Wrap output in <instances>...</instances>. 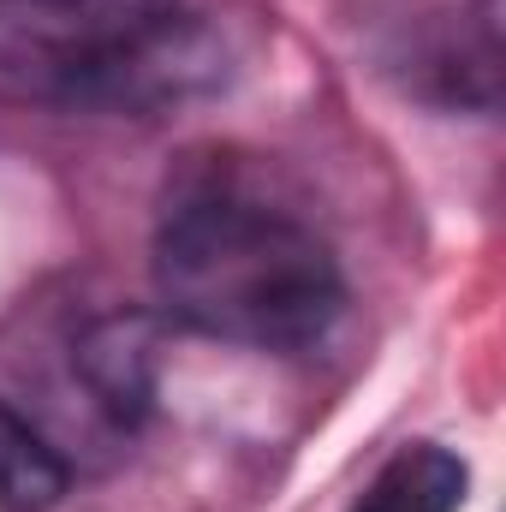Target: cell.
I'll use <instances>...</instances> for the list:
<instances>
[{
  "label": "cell",
  "mask_w": 506,
  "mask_h": 512,
  "mask_svg": "<svg viewBox=\"0 0 506 512\" xmlns=\"http://www.w3.org/2000/svg\"><path fill=\"white\" fill-rule=\"evenodd\" d=\"M72 471L48 435L0 399V512H48L66 495Z\"/></svg>",
  "instance_id": "cell-5"
},
{
  "label": "cell",
  "mask_w": 506,
  "mask_h": 512,
  "mask_svg": "<svg viewBox=\"0 0 506 512\" xmlns=\"http://www.w3.org/2000/svg\"><path fill=\"white\" fill-rule=\"evenodd\" d=\"M221 78L185 0H0V102L155 114Z\"/></svg>",
  "instance_id": "cell-2"
},
{
  "label": "cell",
  "mask_w": 506,
  "mask_h": 512,
  "mask_svg": "<svg viewBox=\"0 0 506 512\" xmlns=\"http://www.w3.org/2000/svg\"><path fill=\"white\" fill-rule=\"evenodd\" d=\"M155 292L191 334L251 352L316 346L346 304L328 239L292 209L227 185H203L167 209L155 233Z\"/></svg>",
  "instance_id": "cell-1"
},
{
  "label": "cell",
  "mask_w": 506,
  "mask_h": 512,
  "mask_svg": "<svg viewBox=\"0 0 506 512\" xmlns=\"http://www.w3.org/2000/svg\"><path fill=\"white\" fill-rule=\"evenodd\" d=\"M465 489H471L465 459L435 441H417V447H399L370 477V489L352 501V512H459Z\"/></svg>",
  "instance_id": "cell-4"
},
{
  "label": "cell",
  "mask_w": 506,
  "mask_h": 512,
  "mask_svg": "<svg viewBox=\"0 0 506 512\" xmlns=\"http://www.w3.org/2000/svg\"><path fill=\"white\" fill-rule=\"evenodd\" d=\"M78 376L90 387V399L114 417V423H143L155 405V376H161V334L155 316H102L84 328L78 340Z\"/></svg>",
  "instance_id": "cell-3"
}]
</instances>
